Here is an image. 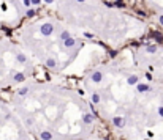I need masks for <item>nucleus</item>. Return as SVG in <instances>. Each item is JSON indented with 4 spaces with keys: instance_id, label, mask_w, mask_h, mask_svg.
<instances>
[{
    "instance_id": "nucleus-24",
    "label": "nucleus",
    "mask_w": 163,
    "mask_h": 140,
    "mask_svg": "<svg viewBox=\"0 0 163 140\" xmlns=\"http://www.w3.org/2000/svg\"><path fill=\"white\" fill-rule=\"evenodd\" d=\"M43 2H44V3H48V5H51V3L54 2V0H43Z\"/></svg>"
},
{
    "instance_id": "nucleus-7",
    "label": "nucleus",
    "mask_w": 163,
    "mask_h": 140,
    "mask_svg": "<svg viewBox=\"0 0 163 140\" xmlns=\"http://www.w3.org/2000/svg\"><path fill=\"white\" fill-rule=\"evenodd\" d=\"M127 84L128 85H138L139 84V77H138V76H136V74H131V76H128V79H127Z\"/></svg>"
},
{
    "instance_id": "nucleus-14",
    "label": "nucleus",
    "mask_w": 163,
    "mask_h": 140,
    "mask_svg": "<svg viewBox=\"0 0 163 140\" xmlns=\"http://www.w3.org/2000/svg\"><path fill=\"white\" fill-rule=\"evenodd\" d=\"M27 93H29V87H22V88L18 90V95H19V96H25Z\"/></svg>"
},
{
    "instance_id": "nucleus-4",
    "label": "nucleus",
    "mask_w": 163,
    "mask_h": 140,
    "mask_svg": "<svg viewBox=\"0 0 163 140\" xmlns=\"http://www.w3.org/2000/svg\"><path fill=\"white\" fill-rule=\"evenodd\" d=\"M62 46H64L65 49H71V47H75V46H76V39L70 36L68 39H65V41H62Z\"/></svg>"
},
{
    "instance_id": "nucleus-12",
    "label": "nucleus",
    "mask_w": 163,
    "mask_h": 140,
    "mask_svg": "<svg viewBox=\"0 0 163 140\" xmlns=\"http://www.w3.org/2000/svg\"><path fill=\"white\" fill-rule=\"evenodd\" d=\"M68 38H70V32H68V30H64V32L60 33V36H59L60 41H65V39H68Z\"/></svg>"
},
{
    "instance_id": "nucleus-6",
    "label": "nucleus",
    "mask_w": 163,
    "mask_h": 140,
    "mask_svg": "<svg viewBox=\"0 0 163 140\" xmlns=\"http://www.w3.org/2000/svg\"><path fill=\"white\" fill-rule=\"evenodd\" d=\"M94 120H95V115H94V113H84V115H82V121H84L86 124L94 123Z\"/></svg>"
},
{
    "instance_id": "nucleus-9",
    "label": "nucleus",
    "mask_w": 163,
    "mask_h": 140,
    "mask_svg": "<svg viewBox=\"0 0 163 140\" xmlns=\"http://www.w3.org/2000/svg\"><path fill=\"white\" fill-rule=\"evenodd\" d=\"M40 139L41 140H52V132L51 131H41L40 132Z\"/></svg>"
},
{
    "instance_id": "nucleus-17",
    "label": "nucleus",
    "mask_w": 163,
    "mask_h": 140,
    "mask_svg": "<svg viewBox=\"0 0 163 140\" xmlns=\"http://www.w3.org/2000/svg\"><path fill=\"white\" fill-rule=\"evenodd\" d=\"M35 13H36L35 9H30V8L27 9V16H29V18H33V16H35Z\"/></svg>"
},
{
    "instance_id": "nucleus-21",
    "label": "nucleus",
    "mask_w": 163,
    "mask_h": 140,
    "mask_svg": "<svg viewBox=\"0 0 163 140\" xmlns=\"http://www.w3.org/2000/svg\"><path fill=\"white\" fill-rule=\"evenodd\" d=\"M158 115L163 116V105H160V107H158Z\"/></svg>"
},
{
    "instance_id": "nucleus-26",
    "label": "nucleus",
    "mask_w": 163,
    "mask_h": 140,
    "mask_svg": "<svg viewBox=\"0 0 163 140\" xmlns=\"http://www.w3.org/2000/svg\"><path fill=\"white\" fill-rule=\"evenodd\" d=\"M78 2H79V3H82V2H86V0H78Z\"/></svg>"
},
{
    "instance_id": "nucleus-18",
    "label": "nucleus",
    "mask_w": 163,
    "mask_h": 140,
    "mask_svg": "<svg viewBox=\"0 0 163 140\" xmlns=\"http://www.w3.org/2000/svg\"><path fill=\"white\" fill-rule=\"evenodd\" d=\"M22 2H24V6H25V8H30V6H32L30 0H22Z\"/></svg>"
},
{
    "instance_id": "nucleus-15",
    "label": "nucleus",
    "mask_w": 163,
    "mask_h": 140,
    "mask_svg": "<svg viewBox=\"0 0 163 140\" xmlns=\"http://www.w3.org/2000/svg\"><path fill=\"white\" fill-rule=\"evenodd\" d=\"M16 60H18L19 63H25V61H27V57H25L24 54H18V55H16Z\"/></svg>"
},
{
    "instance_id": "nucleus-5",
    "label": "nucleus",
    "mask_w": 163,
    "mask_h": 140,
    "mask_svg": "<svg viewBox=\"0 0 163 140\" xmlns=\"http://www.w3.org/2000/svg\"><path fill=\"white\" fill-rule=\"evenodd\" d=\"M151 87H149L147 84H138L136 85V91L138 93H147V91H151Z\"/></svg>"
},
{
    "instance_id": "nucleus-3",
    "label": "nucleus",
    "mask_w": 163,
    "mask_h": 140,
    "mask_svg": "<svg viewBox=\"0 0 163 140\" xmlns=\"http://www.w3.org/2000/svg\"><path fill=\"white\" fill-rule=\"evenodd\" d=\"M112 123H114V126H116V128H124V126L127 124L125 118H124V116H119V115L112 118Z\"/></svg>"
},
{
    "instance_id": "nucleus-16",
    "label": "nucleus",
    "mask_w": 163,
    "mask_h": 140,
    "mask_svg": "<svg viewBox=\"0 0 163 140\" xmlns=\"http://www.w3.org/2000/svg\"><path fill=\"white\" fill-rule=\"evenodd\" d=\"M114 6H119V8H124V6H125V3L122 2V0H117V2L114 3Z\"/></svg>"
},
{
    "instance_id": "nucleus-2",
    "label": "nucleus",
    "mask_w": 163,
    "mask_h": 140,
    "mask_svg": "<svg viewBox=\"0 0 163 140\" xmlns=\"http://www.w3.org/2000/svg\"><path fill=\"white\" fill-rule=\"evenodd\" d=\"M90 80L94 82V84H100V82L103 80V72L101 71H94L90 76Z\"/></svg>"
},
{
    "instance_id": "nucleus-1",
    "label": "nucleus",
    "mask_w": 163,
    "mask_h": 140,
    "mask_svg": "<svg viewBox=\"0 0 163 140\" xmlns=\"http://www.w3.org/2000/svg\"><path fill=\"white\" fill-rule=\"evenodd\" d=\"M40 32H41L43 36H51L52 33H54V25H52L51 22H44V24L40 27Z\"/></svg>"
},
{
    "instance_id": "nucleus-10",
    "label": "nucleus",
    "mask_w": 163,
    "mask_h": 140,
    "mask_svg": "<svg viewBox=\"0 0 163 140\" xmlns=\"http://www.w3.org/2000/svg\"><path fill=\"white\" fill-rule=\"evenodd\" d=\"M157 51H158L157 44H151V46H147V47H146V52H147V54H155Z\"/></svg>"
},
{
    "instance_id": "nucleus-23",
    "label": "nucleus",
    "mask_w": 163,
    "mask_h": 140,
    "mask_svg": "<svg viewBox=\"0 0 163 140\" xmlns=\"http://www.w3.org/2000/svg\"><path fill=\"white\" fill-rule=\"evenodd\" d=\"M84 36H86V38H92V36H94V35H92V33H89V32H87V33H84Z\"/></svg>"
},
{
    "instance_id": "nucleus-11",
    "label": "nucleus",
    "mask_w": 163,
    "mask_h": 140,
    "mask_svg": "<svg viewBox=\"0 0 163 140\" xmlns=\"http://www.w3.org/2000/svg\"><path fill=\"white\" fill-rule=\"evenodd\" d=\"M100 101H101V96H100L97 91H94L92 93V102H94V104H100Z\"/></svg>"
},
{
    "instance_id": "nucleus-13",
    "label": "nucleus",
    "mask_w": 163,
    "mask_h": 140,
    "mask_svg": "<svg viewBox=\"0 0 163 140\" xmlns=\"http://www.w3.org/2000/svg\"><path fill=\"white\" fill-rule=\"evenodd\" d=\"M22 80H25V74H22V72L14 74V82H22Z\"/></svg>"
},
{
    "instance_id": "nucleus-8",
    "label": "nucleus",
    "mask_w": 163,
    "mask_h": 140,
    "mask_svg": "<svg viewBox=\"0 0 163 140\" xmlns=\"http://www.w3.org/2000/svg\"><path fill=\"white\" fill-rule=\"evenodd\" d=\"M46 66L51 68V69H54L55 66H57V60H55L54 57H48V58H46Z\"/></svg>"
},
{
    "instance_id": "nucleus-25",
    "label": "nucleus",
    "mask_w": 163,
    "mask_h": 140,
    "mask_svg": "<svg viewBox=\"0 0 163 140\" xmlns=\"http://www.w3.org/2000/svg\"><path fill=\"white\" fill-rule=\"evenodd\" d=\"M158 22H160V24H162V25H163V14H162V16H160V18H158Z\"/></svg>"
},
{
    "instance_id": "nucleus-22",
    "label": "nucleus",
    "mask_w": 163,
    "mask_h": 140,
    "mask_svg": "<svg viewBox=\"0 0 163 140\" xmlns=\"http://www.w3.org/2000/svg\"><path fill=\"white\" fill-rule=\"evenodd\" d=\"M109 55H111V57H112V58H114V57H116V55H117V52H116V51H111V52H109Z\"/></svg>"
},
{
    "instance_id": "nucleus-20",
    "label": "nucleus",
    "mask_w": 163,
    "mask_h": 140,
    "mask_svg": "<svg viewBox=\"0 0 163 140\" xmlns=\"http://www.w3.org/2000/svg\"><path fill=\"white\" fill-rule=\"evenodd\" d=\"M146 79H147V80H152V74L151 72H146Z\"/></svg>"
},
{
    "instance_id": "nucleus-19",
    "label": "nucleus",
    "mask_w": 163,
    "mask_h": 140,
    "mask_svg": "<svg viewBox=\"0 0 163 140\" xmlns=\"http://www.w3.org/2000/svg\"><path fill=\"white\" fill-rule=\"evenodd\" d=\"M30 3H32V5H41V0H30Z\"/></svg>"
}]
</instances>
